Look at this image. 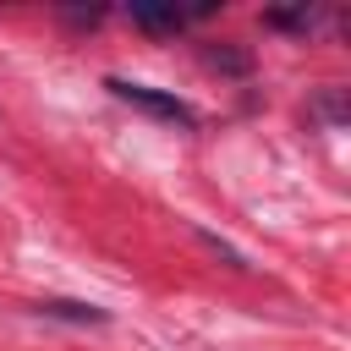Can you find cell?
I'll use <instances>...</instances> for the list:
<instances>
[{"instance_id": "1", "label": "cell", "mask_w": 351, "mask_h": 351, "mask_svg": "<svg viewBox=\"0 0 351 351\" xmlns=\"http://www.w3.org/2000/svg\"><path fill=\"white\" fill-rule=\"evenodd\" d=\"M104 88L121 99V104H132V110H143V115H154V121H170V126H197V110L186 104V99H176V93H165V88H148V82H132V77H104Z\"/></svg>"}, {"instance_id": "2", "label": "cell", "mask_w": 351, "mask_h": 351, "mask_svg": "<svg viewBox=\"0 0 351 351\" xmlns=\"http://www.w3.org/2000/svg\"><path fill=\"white\" fill-rule=\"evenodd\" d=\"M219 5H197V11H181V5H132L126 16H132V27H143V33H159V38H176L181 27H192V22H203V16H214Z\"/></svg>"}, {"instance_id": "3", "label": "cell", "mask_w": 351, "mask_h": 351, "mask_svg": "<svg viewBox=\"0 0 351 351\" xmlns=\"http://www.w3.org/2000/svg\"><path fill=\"white\" fill-rule=\"evenodd\" d=\"M38 318H55V324H110V313L104 307H93V302H66V296H49V302H38L33 307Z\"/></svg>"}, {"instance_id": "4", "label": "cell", "mask_w": 351, "mask_h": 351, "mask_svg": "<svg viewBox=\"0 0 351 351\" xmlns=\"http://www.w3.org/2000/svg\"><path fill=\"white\" fill-rule=\"evenodd\" d=\"M197 55H203V66L219 71V77H252V55L236 49V44H203Z\"/></svg>"}, {"instance_id": "5", "label": "cell", "mask_w": 351, "mask_h": 351, "mask_svg": "<svg viewBox=\"0 0 351 351\" xmlns=\"http://www.w3.org/2000/svg\"><path fill=\"white\" fill-rule=\"evenodd\" d=\"M307 115L324 121V126H346V93H340V88H324V93L307 104Z\"/></svg>"}, {"instance_id": "6", "label": "cell", "mask_w": 351, "mask_h": 351, "mask_svg": "<svg viewBox=\"0 0 351 351\" xmlns=\"http://www.w3.org/2000/svg\"><path fill=\"white\" fill-rule=\"evenodd\" d=\"M318 11H263V27H280V33H313Z\"/></svg>"}, {"instance_id": "7", "label": "cell", "mask_w": 351, "mask_h": 351, "mask_svg": "<svg viewBox=\"0 0 351 351\" xmlns=\"http://www.w3.org/2000/svg\"><path fill=\"white\" fill-rule=\"evenodd\" d=\"M192 236H197V241H203V247H208V252H214V258H225V263H230V269H247V258H241V252H236V247H230V241H219V236H214V230H203V225H192Z\"/></svg>"}, {"instance_id": "8", "label": "cell", "mask_w": 351, "mask_h": 351, "mask_svg": "<svg viewBox=\"0 0 351 351\" xmlns=\"http://www.w3.org/2000/svg\"><path fill=\"white\" fill-rule=\"evenodd\" d=\"M60 22H66V27H99L104 11H99V5H93V11H60Z\"/></svg>"}]
</instances>
